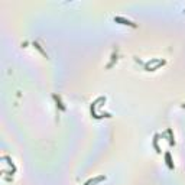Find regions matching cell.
<instances>
[{
    "instance_id": "cell-1",
    "label": "cell",
    "mask_w": 185,
    "mask_h": 185,
    "mask_svg": "<svg viewBox=\"0 0 185 185\" xmlns=\"http://www.w3.org/2000/svg\"><path fill=\"white\" fill-rule=\"evenodd\" d=\"M165 158H166V163H168V166H169L171 169H174V163H172V160H171V153H169V152H166Z\"/></svg>"
},
{
    "instance_id": "cell-2",
    "label": "cell",
    "mask_w": 185,
    "mask_h": 185,
    "mask_svg": "<svg viewBox=\"0 0 185 185\" xmlns=\"http://www.w3.org/2000/svg\"><path fill=\"white\" fill-rule=\"evenodd\" d=\"M116 20H117V22H123V25H132V26H134L130 20H126V19H123V18H116Z\"/></svg>"
}]
</instances>
